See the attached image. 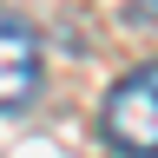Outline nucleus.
<instances>
[{"instance_id":"1","label":"nucleus","mask_w":158,"mask_h":158,"mask_svg":"<svg viewBox=\"0 0 158 158\" xmlns=\"http://www.w3.org/2000/svg\"><path fill=\"white\" fill-rule=\"evenodd\" d=\"M99 125H106V145H112V152H125V158H158V59L138 66V73H125V79L106 92Z\"/></svg>"},{"instance_id":"2","label":"nucleus","mask_w":158,"mask_h":158,"mask_svg":"<svg viewBox=\"0 0 158 158\" xmlns=\"http://www.w3.org/2000/svg\"><path fill=\"white\" fill-rule=\"evenodd\" d=\"M40 99V33L20 13H0V112Z\"/></svg>"}]
</instances>
